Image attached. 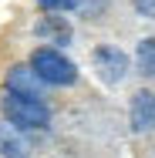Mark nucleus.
<instances>
[{
	"mask_svg": "<svg viewBox=\"0 0 155 158\" xmlns=\"http://www.w3.org/2000/svg\"><path fill=\"white\" fill-rule=\"evenodd\" d=\"M31 67L37 71V77L44 84H54V88H64V84L78 81V67L54 47H37L31 54Z\"/></svg>",
	"mask_w": 155,
	"mask_h": 158,
	"instance_id": "nucleus-2",
	"label": "nucleus"
},
{
	"mask_svg": "<svg viewBox=\"0 0 155 158\" xmlns=\"http://www.w3.org/2000/svg\"><path fill=\"white\" fill-rule=\"evenodd\" d=\"M37 3H41L44 10H71L78 0H37Z\"/></svg>",
	"mask_w": 155,
	"mask_h": 158,
	"instance_id": "nucleus-8",
	"label": "nucleus"
},
{
	"mask_svg": "<svg viewBox=\"0 0 155 158\" xmlns=\"http://www.w3.org/2000/svg\"><path fill=\"white\" fill-rule=\"evenodd\" d=\"M41 77H37V71H34L31 64L24 67H10V74H7V91H17V94H31V98H41Z\"/></svg>",
	"mask_w": 155,
	"mask_h": 158,
	"instance_id": "nucleus-5",
	"label": "nucleus"
},
{
	"mask_svg": "<svg viewBox=\"0 0 155 158\" xmlns=\"http://www.w3.org/2000/svg\"><path fill=\"white\" fill-rule=\"evenodd\" d=\"M135 7H138V14H145V17L155 14V0H135Z\"/></svg>",
	"mask_w": 155,
	"mask_h": 158,
	"instance_id": "nucleus-9",
	"label": "nucleus"
},
{
	"mask_svg": "<svg viewBox=\"0 0 155 158\" xmlns=\"http://www.w3.org/2000/svg\"><path fill=\"white\" fill-rule=\"evenodd\" d=\"M135 67H138V74L155 77V37H145V40L138 44V51H135Z\"/></svg>",
	"mask_w": 155,
	"mask_h": 158,
	"instance_id": "nucleus-7",
	"label": "nucleus"
},
{
	"mask_svg": "<svg viewBox=\"0 0 155 158\" xmlns=\"http://www.w3.org/2000/svg\"><path fill=\"white\" fill-rule=\"evenodd\" d=\"M94 67H98V77H101L105 84H118V81L125 77L128 61H125V54L118 51V47L105 44V47H98V51H94Z\"/></svg>",
	"mask_w": 155,
	"mask_h": 158,
	"instance_id": "nucleus-3",
	"label": "nucleus"
},
{
	"mask_svg": "<svg viewBox=\"0 0 155 158\" xmlns=\"http://www.w3.org/2000/svg\"><path fill=\"white\" fill-rule=\"evenodd\" d=\"M0 158H27V141L10 121H0Z\"/></svg>",
	"mask_w": 155,
	"mask_h": 158,
	"instance_id": "nucleus-6",
	"label": "nucleus"
},
{
	"mask_svg": "<svg viewBox=\"0 0 155 158\" xmlns=\"http://www.w3.org/2000/svg\"><path fill=\"white\" fill-rule=\"evenodd\" d=\"M0 111L14 128H47V121H51V111L41 98L17 94V91H7L0 98Z\"/></svg>",
	"mask_w": 155,
	"mask_h": 158,
	"instance_id": "nucleus-1",
	"label": "nucleus"
},
{
	"mask_svg": "<svg viewBox=\"0 0 155 158\" xmlns=\"http://www.w3.org/2000/svg\"><path fill=\"white\" fill-rule=\"evenodd\" d=\"M128 118H131V128L138 135L152 131V125H155V94L152 91H135L131 104H128Z\"/></svg>",
	"mask_w": 155,
	"mask_h": 158,
	"instance_id": "nucleus-4",
	"label": "nucleus"
}]
</instances>
